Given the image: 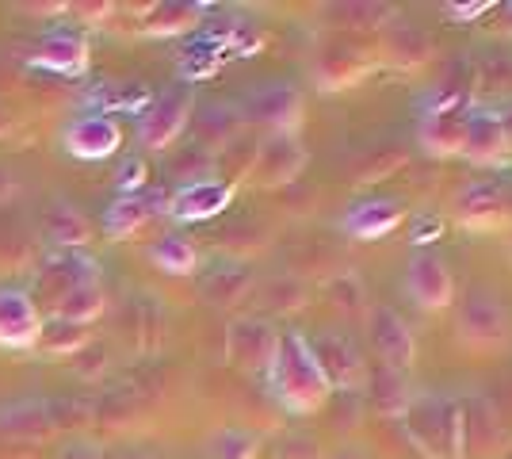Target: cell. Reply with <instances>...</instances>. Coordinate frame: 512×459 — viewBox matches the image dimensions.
<instances>
[{"label":"cell","mask_w":512,"mask_h":459,"mask_svg":"<svg viewBox=\"0 0 512 459\" xmlns=\"http://www.w3.org/2000/svg\"><path fill=\"white\" fill-rule=\"evenodd\" d=\"M268 387L276 394V402L287 410V414H318L321 406L329 402V379L321 372L318 356L310 349V341L295 333V329H287V333H279V345H276V356H272V364H268Z\"/></svg>","instance_id":"obj_1"},{"label":"cell","mask_w":512,"mask_h":459,"mask_svg":"<svg viewBox=\"0 0 512 459\" xmlns=\"http://www.w3.org/2000/svg\"><path fill=\"white\" fill-rule=\"evenodd\" d=\"M406 437L428 459H459L467 452V410L444 394H421L402 414Z\"/></svg>","instance_id":"obj_2"},{"label":"cell","mask_w":512,"mask_h":459,"mask_svg":"<svg viewBox=\"0 0 512 459\" xmlns=\"http://www.w3.org/2000/svg\"><path fill=\"white\" fill-rule=\"evenodd\" d=\"M192 92L188 88H169V92H161L157 100H150L146 104V111L138 115V146L142 150H169V146H176V138L184 134V127L192 123Z\"/></svg>","instance_id":"obj_3"},{"label":"cell","mask_w":512,"mask_h":459,"mask_svg":"<svg viewBox=\"0 0 512 459\" xmlns=\"http://www.w3.org/2000/svg\"><path fill=\"white\" fill-rule=\"evenodd\" d=\"M241 123L268 134H295L302 123V92L295 85H260L241 100Z\"/></svg>","instance_id":"obj_4"},{"label":"cell","mask_w":512,"mask_h":459,"mask_svg":"<svg viewBox=\"0 0 512 459\" xmlns=\"http://www.w3.org/2000/svg\"><path fill=\"white\" fill-rule=\"evenodd\" d=\"M367 337H371V349L379 356V368H390V372H409L413 368L417 337L394 306H375L367 314Z\"/></svg>","instance_id":"obj_5"},{"label":"cell","mask_w":512,"mask_h":459,"mask_svg":"<svg viewBox=\"0 0 512 459\" xmlns=\"http://www.w3.org/2000/svg\"><path fill=\"white\" fill-rule=\"evenodd\" d=\"M512 333L509 310L505 303H497L490 291H470L463 306H459V337L474 345V349H497L505 345Z\"/></svg>","instance_id":"obj_6"},{"label":"cell","mask_w":512,"mask_h":459,"mask_svg":"<svg viewBox=\"0 0 512 459\" xmlns=\"http://www.w3.org/2000/svg\"><path fill=\"white\" fill-rule=\"evenodd\" d=\"M459 157L470 161V165H478V169H505V165H512L509 138H505V131H501L497 111H490V108L467 111Z\"/></svg>","instance_id":"obj_7"},{"label":"cell","mask_w":512,"mask_h":459,"mask_svg":"<svg viewBox=\"0 0 512 459\" xmlns=\"http://www.w3.org/2000/svg\"><path fill=\"white\" fill-rule=\"evenodd\" d=\"M406 295L413 303L428 310V314H436V310H448L455 303V276H451V268L444 264L440 253H432V249H421L406 268Z\"/></svg>","instance_id":"obj_8"},{"label":"cell","mask_w":512,"mask_h":459,"mask_svg":"<svg viewBox=\"0 0 512 459\" xmlns=\"http://www.w3.org/2000/svg\"><path fill=\"white\" fill-rule=\"evenodd\" d=\"M39 333H43L39 303L20 287H0V349H39Z\"/></svg>","instance_id":"obj_9"},{"label":"cell","mask_w":512,"mask_h":459,"mask_svg":"<svg viewBox=\"0 0 512 459\" xmlns=\"http://www.w3.org/2000/svg\"><path fill=\"white\" fill-rule=\"evenodd\" d=\"M306 169V146L295 134H268L253 153V184L283 188Z\"/></svg>","instance_id":"obj_10"},{"label":"cell","mask_w":512,"mask_h":459,"mask_svg":"<svg viewBox=\"0 0 512 459\" xmlns=\"http://www.w3.org/2000/svg\"><path fill=\"white\" fill-rule=\"evenodd\" d=\"M279 345V329L264 318H237L226 329V352L245 372H268Z\"/></svg>","instance_id":"obj_11"},{"label":"cell","mask_w":512,"mask_h":459,"mask_svg":"<svg viewBox=\"0 0 512 459\" xmlns=\"http://www.w3.org/2000/svg\"><path fill=\"white\" fill-rule=\"evenodd\" d=\"M81 284H100V264L81 249H62L58 257L39 264V272H35V287L50 299V306Z\"/></svg>","instance_id":"obj_12"},{"label":"cell","mask_w":512,"mask_h":459,"mask_svg":"<svg viewBox=\"0 0 512 459\" xmlns=\"http://www.w3.org/2000/svg\"><path fill=\"white\" fill-rule=\"evenodd\" d=\"M234 203V184L226 180H195V184H180L169 196L165 215L176 222H207L222 215Z\"/></svg>","instance_id":"obj_13"},{"label":"cell","mask_w":512,"mask_h":459,"mask_svg":"<svg viewBox=\"0 0 512 459\" xmlns=\"http://www.w3.org/2000/svg\"><path fill=\"white\" fill-rule=\"evenodd\" d=\"M27 62H31V66H39V69H46V73L85 77L92 54H88L85 35H77V31H50V35H43L39 43L31 46Z\"/></svg>","instance_id":"obj_14"},{"label":"cell","mask_w":512,"mask_h":459,"mask_svg":"<svg viewBox=\"0 0 512 459\" xmlns=\"http://www.w3.org/2000/svg\"><path fill=\"white\" fill-rule=\"evenodd\" d=\"M62 142L65 150L73 153V157H81V161H104V157H111V153L123 146V131H119L115 119L92 111V115H81V119H73L65 127Z\"/></svg>","instance_id":"obj_15"},{"label":"cell","mask_w":512,"mask_h":459,"mask_svg":"<svg viewBox=\"0 0 512 459\" xmlns=\"http://www.w3.org/2000/svg\"><path fill=\"white\" fill-rule=\"evenodd\" d=\"M406 219V211H402V203H394V199L386 196H367V199H356L348 211H344V234L348 238H360V241H379V238H390L398 226Z\"/></svg>","instance_id":"obj_16"},{"label":"cell","mask_w":512,"mask_h":459,"mask_svg":"<svg viewBox=\"0 0 512 459\" xmlns=\"http://www.w3.org/2000/svg\"><path fill=\"white\" fill-rule=\"evenodd\" d=\"M310 349L318 356L321 372L329 379V387H360L367 372H363V356L344 333H321L318 341H310Z\"/></svg>","instance_id":"obj_17"},{"label":"cell","mask_w":512,"mask_h":459,"mask_svg":"<svg viewBox=\"0 0 512 459\" xmlns=\"http://www.w3.org/2000/svg\"><path fill=\"white\" fill-rule=\"evenodd\" d=\"M165 207H169V199L161 196V192H130V196L111 199V207L104 211L100 226H104L107 238H115V241L130 238V234H138L153 215H161Z\"/></svg>","instance_id":"obj_18"},{"label":"cell","mask_w":512,"mask_h":459,"mask_svg":"<svg viewBox=\"0 0 512 459\" xmlns=\"http://www.w3.org/2000/svg\"><path fill=\"white\" fill-rule=\"evenodd\" d=\"M470 108H440L425 111L417 123V142L425 146V153L432 157H459L463 146V119Z\"/></svg>","instance_id":"obj_19"},{"label":"cell","mask_w":512,"mask_h":459,"mask_svg":"<svg viewBox=\"0 0 512 459\" xmlns=\"http://www.w3.org/2000/svg\"><path fill=\"white\" fill-rule=\"evenodd\" d=\"M199 287H203V299H207V303L234 306L249 295V287H253V272L237 261H214L211 268L203 272Z\"/></svg>","instance_id":"obj_20"},{"label":"cell","mask_w":512,"mask_h":459,"mask_svg":"<svg viewBox=\"0 0 512 459\" xmlns=\"http://www.w3.org/2000/svg\"><path fill=\"white\" fill-rule=\"evenodd\" d=\"M43 234L46 241H54L58 249H81L92 238V222L73 207V203H50L43 211Z\"/></svg>","instance_id":"obj_21"},{"label":"cell","mask_w":512,"mask_h":459,"mask_svg":"<svg viewBox=\"0 0 512 459\" xmlns=\"http://www.w3.org/2000/svg\"><path fill=\"white\" fill-rule=\"evenodd\" d=\"M0 433L16 440H43L54 433L50 406L46 402H12L0 410Z\"/></svg>","instance_id":"obj_22"},{"label":"cell","mask_w":512,"mask_h":459,"mask_svg":"<svg viewBox=\"0 0 512 459\" xmlns=\"http://www.w3.org/2000/svg\"><path fill=\"white\" fill-rule=\"evenodd\" d=\"M363 387H367V398H371V406L386 417H402L409 410V402H413V391H409L406 383V372H390V368H375V372L363 379Z\"/></svg>","instance_id":"obj_23"},{"label":"cell","mask_w":512,"mask_h":459,"mask_svg":"<svg viewBox=\"0 0 512 459\" xmlns=\"http://www.w3.org/2000/svg\"><path fill=\"white\" fill-rule=\"evenodd\" d=\"M107 306V295L100 284H81L73 287L69 295H62L58 303L50 306V318H58V322H73V326H92L100 314H104Z\"/></svg>","instance_id":"obj_24"},{"label":"cell","mask_w":512,"mask_h":459,"mask_svg":"<svg viewBox=\"0 0 512 459\" xmlns=\"http://www.w3.org/2000/svg\"><path fill=\"white\" fill-rule=\"evenodd\" d=\"M146 257H150L161 272H169V276H192V272H199V249H195V241H188L184 234H161V238L146 249Z\"/></svg>","instance_id":"obj_25"},{"label":"cell","mask_w":512,"mask_h":459,"mask_svg":"<svg viewBox=\"0 0 512 459\" xmlns=\"http://www.w3.org/2000/svg\"><path fill=\"white\" fill-rule=\"evenodd\" d=\"M245 123H241V111L230 108V104H207V108L199 111V119H195V142L199 146H218V142H234L237 131H241Z\"/></svg>","instance_id":"obj_26"},{"label":"cell","mask_w":512,"mask_h":459,"mask_svg":"<svg viewBox=\"0 0 512 459\" xmlns=\"http://www.w3.org/2000/svg\"><path fill=\"white\" fill-rule=\"evenodd\" d=\"M199 4H180V0H172V4H153L150 12L142 16V31L146 35H184V31H192L195 23H199Z\"/></svg>","instance_id":"obj_27"},{"label":"cell","mask_w":512,"mask_h":459,"mask_svg":"<svg viewBox=\"0 0 512 459\" xmlns=\"http://www.w3.org/2000/svg\"><path fill=\"white\" fill-rule=\"evenodd\" d=\"M88 345V329L85 326H73V322H58V318H50L43 322V333H39V349L46 356H65V360H73L77 352Z\"/></svg>","instance_id":"obj_28"},{"label":"cell","mask_w":512,"mask_h":459,"mask_svg":"<svg viewBox=\"0 0 512 459\" xmlns=\"http://www.w3.org/2000/svg\"><path fill=\"white\" fill-rule=\"evenodd\" d=\"M207 452L211 459H256L260 456V437L249 433V429H218L211 440H207Z\"/></svg>","instance_id":"obj_29"},{"label":"cell","mask_w":512,"mask_h":459,"mask_svg":"<svg viewBox=\"0 0 512 459\" xmlns=\"http://www.w3.org/2000/svg\"><path fill=\"white\" fill-rule=\"evenodd\" d=\"M96 108H104V111H146V104H150V92L146 88H138V85H104L96 96Z\"/></svg>","instance_id":"obj_30"},{"label":"cell","mask_w":512,"mask_h":459,"mask_svg":"<svg viewBox=\"0 0 512 459\" xmlns=\"http://www.w3.org/2000/svg\"><path fill=\"white\" fill-rule=\"evenodd\" d=\"M214 169V153L207 150V146H188V150L180 153L176 161H172V173L176 176H184V184H195V180H211V173Z\"/></svg>","instance_id":"obj_31"},{"label":"cell","mask_w":512,"mask_h":459,"mask_svg":"<svg viewBox=\"0 0 512 459\" xmlns=\"http://www.w3.org/2000/svg\"><path fill=\"white\" fill-rule=\"evenodd\" d=\"M31 241L16 230H0V268H27L31 264Z\"/></svg>","instance_id":"obj_32"},{"label":"cell","mask_w":512,"mask_h":459,"mask_svg":"<svg viewBox=\"0 0 512 459\" xmlns=\"http://www.w3.org/2000/svg\"><path fill=\"white\" fill-rule=\"evenodd\" d=\"M107 364V352L104 349H92V345H85V349L73 356V368H77V375H100Z\"/></svg>","instance_id":"obj_33"},{"label":"cell","mask_w":512,"mask_h":459,"mask_svg":"<svg viewBox=\"0 0 512 459\" xmlns=\"http://www.w3.org/2000/svg\"><path fill=\"white\" fill-rule=\"evenodd\" d=\"M142 180H146V165H142V161H127V165H123V173H119V180H115V184H119V196L138 192V184H142Z\"/></svg>","instance_id":"obj_34"},{"label":"cell","mask_w":512,"mask_h":459,"mask_svg":"<svg viewBox=\"0 0 512 459\" xmlns=\"http://www.w3.org/2000/svg\"><path fill=\"white\" fill-rule=\"evenodd\" d=\"M58 459H104V452L96 444H88V440H73L58 452Z\"/></svg>","instance_id":"obj_35"},{"label":"cell","mask_w":512,"mask_h":459,"mask_svg":"<svg viewBox=\"0 0 512 459\" xmlns=\"http://www.w3.org/2000/svg\"><path fill=\"white\" fill-rule=\"evenodd\" d=\"M16 192H20V176L0 165V207H4V203H12V199H16Z\"/></svg>","instance_id":"obj_36"},{"label":"cell","mask_w":512,"mask_h":459,"mask_svg":"<svg viewBox=\"0 0 512 459\" xmlns=\"http://www.w3.org/2000/svg\"><path fill=\"white\" fill-rule=\"evenodd\" d=\"M65 8H69V12H81V20H88V23L96 20V23H100L107 12L115 8V4H65Z\"/></svg>","instance_id":"obj_37"},{"label":"cell","mask_w":512,"mask_h":459,"mask_svg":"<svg viewBox=\"0 0 512 459\" xmlns=\"http://www.w3.org/2000/svg\"><path fill=\"white\" fill-rule=\"evenodd\" d=\"M497 119H501V131H505V138H509V150H512V104L505 111H497Z\"/></svg>","instance_id":"obj_38"},{"label":"cell","mask_w":512,"mask_h":459,"mask_svg":"<svg viewBox=\"0 0 512 459\" xmlns=\"http://www.w3.org/2000/svg\"><path fill=\"white\" fill-rule=\"evenodd\" d=\"M111 459H150V456H146V452H130L127 448V452H115Z\"/></svg>","instance_id":"obj_39"},{"label":"cell","mask_w":512,"mask_h":459,"mask_svg":"<svg viewBox=\"0 0 512 459\" xmlns=\"http://www.w3.org/2000/svg\"><path fill=\"white\" fill-rule=\"evenodd\" d=\"M337 459H360L356 452H337Z\"/></svg>","instance_id":"obj_40"},{"label":"cell","mask_w":512,"mask_h":459,"mask_svg":"<svg viewBox=\"0 0 512 459\" xmlns=\"http://www.w3.org/2000/svg\"><path fill=\"white\" fill-rule=\"evenodd\" d=\"M505 31L512 35V8H509V16H505Z\"/></svg>","instance_id":"obj_41"}]
</instances>
